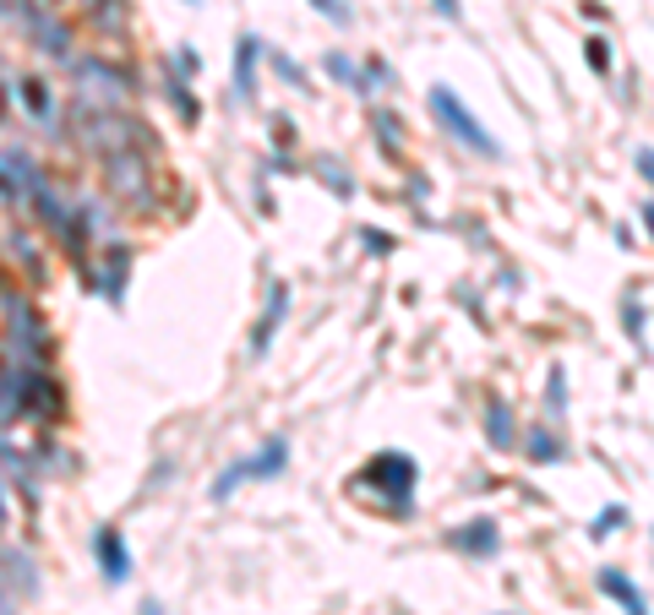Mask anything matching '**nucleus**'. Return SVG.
Here are the masks:
<instances>
[{"label":"nucleus","instance_id":"f257e3e1","mask_svg":"<svg viewBox=\"0 0 654 615\" xmlns=\"http://www.w3.org/2000/svg\"><path fill=\"white\" fill-rule=\"evenodd\" d=\"M0 310H6V355H0V360L17 370L50 366V360H55V338H50L39 306H33L28 295H17V289H0Z\"/></svg>","mask_w":654,"mask_h":615},{"label":"nucleus","instance_id":"f03ea898","mask_svg":"<svg viewBox=\"0 0 654 615\" xmlns=\"http://www.w3.org/2000/svg\"><path fill=\"white\" fill-rule=\"evenodd\" d=\"M71 136H76V147L93 153L99 164L115 158V153H131V147H147V125L131 121L126 110H82V121H76Z\"/></svg>","mask_w":654,"mask_h":615},{"label":"nucleus","instance_id":"7ed1b4c3","mask_svg":"<svg viewBox=\"0 0 654 615\" xmlns=\"http://www.w3.org/2000/svg\"><path fill=\"white\" fill-rule=\"evenodd\" d=\"M131 76L121 65L99 61V55H76L71 61V99L76 110H126L131 104Z\"/></svg>","mask_w":654,"mask_h":615},{"label":"nucleus","instance_id":"20e7f679","mask_svg":"<svg viewBox=\"0 0 654 615\" xmlns=\"http://www.w3.org/2000/svg\"><path fill=\"white\" fill-rule=\"evenodd\" d=\"M426 99H431V115H437V125H442V131H448L453 142H463V147H469V153H480V158H502V142H497V136H491L486 125L474 121V110H469V104L458 99L448 82H437V88H431Z\"/></svg>","mask_w":654,"mask_h":615},{"label":"nucleus","instance_id":"39448f33","mask_svg":"<svg viewBox=\"0 0 654 615\" xmlns=\"http://www.w3.org/2000/svg\"><path fill=\"white\" fill-rule=\"evenodd\" d=\"M284 469H289V441H284V435H267L252 458L229 463V469L213 480V501H229V495L241 491V485H252V480H278Z\"/></svg>","mask_w":654,"mask_h":615},{"label":"nucleus","instance_id":"423d86ee","mask_svg":"<svg viewBox=\"0 0 654 615\" xmlns=\"http://www.w3.org/2000/svg\"><path fill=\"white\" fill-rule=\"evenodd\" d=\"M360 480L377 495H388L392 512H403V506L415 501V485H420V463H415L409 452H377V458L360 469Z\"/></svg>","mask_w":654,"mask_h":615},{"label":"nucleus","instance_id":"0eeeda50","mask_svg":"<svg viewBox=\"0 0 654 615\" xmlns=\"http://www.w3.org/2000/svg\"><path fill=\"white\" fill-rule=\"evenodd\" d=\"M17 392H22V420H44V426H55L65 414V387L44 370H17Z\"/></svg>","mask_w":654,"mask_h":615},{"label":"nucleus","instance_id":"6e6552de","mask_svg":"<svg viewBox=\"0 0 654 615\" xmlns=\"http://www.w3.org/2000/svg\"><path fill=\"white\" fill-rule=\"evenodd\" d=\"M104 185L131 202V207H147L153 202V175H147V153L142 147H131V153H115V158H104Z\"/></svg>","mask_w":654,"mask_h":615},{"label":"nucleus","instance_id":"1a4fd4ad","mask_svg":"<svg viewBox=\"0 0 654 615\" xmlns=\"http://www.w3.org/2000/svg\"><path fill=\"white\" fill-rule=\"evenodd\" d=\"M22 28H28V39L50 55V61H76V33H71V22L65 17H55L50 6H33L28 17H22Z\"/></svg>","mask_w":654,"mask_h":615},{"label":"nucleus","instance_id":"9d476101","mask_svg":"<svg viewBox=\"0 0 654 615\" xmlns=\"http://www.w3.org/2000/svg\"><path fill=\"white\" fill-rule=\"evenodd\" d=\"M44 185V170H39V158L28 153V147H0V191L11 196V202H28L33 191Z\"/></svg>","mask_w":654,"mask_h":615},{"label":"nucleus","instance_id":"9b49d317","mask_svg":"<svg viewBox=\"0 0 654 615\" xmlns=\"http://www.w3.org/2000/svg\"><path fill=\"white\" fill-rule=\"evenodd\" d=\"M93 555H99V572H104V583H110V588H121V583L131 577L126 534H121L115 523H99V529H93Z\"/></svg>","mask_w":654,"mask_h":615},{"label":"nucleus","instance_id":"f8f14e48","mask_svg":"<svg viewBox=\"0 0 654 615\" xmlns=\"http://www.w3.org/2000/svg\"><path fill=\"white\" fill-rule=\"evenodd\" d=\"M289 316V284L284 278H273L267 284V306H262L257 327H252V360H262L267 349H273V332H278V321Z\"/></svg>","mask_w":654,"mask_h":615},{"label":"nucleus","instance_id":"ddd939ff","mask_svg":"<svg viewBox=\"0 0 654 615\" xmlns=\"http://www.w3.org/2000/svg\"><path fill=\"white\" fill-rule=\"evenodd\" d=\"M267 55L257 33H241L235 39V104H257V65Z\"/></svg>","mask_w":654,"mask_h":615},{"label":"nucleus","instance_id":"4468645a","mask_svg":"<svg viewBox=\"0 0 654 615\" xmlns=\"http://www.w3.org/2000/svg\"><path fill=\"white\" fill-rule=\"evenodd\" d=\"M448 545H453L458 555H480V561H486V555L502 551V529H497L491 517H469L463 529H453V534H448Z\"/></svg>","mask_w":654,"mask_h":615},{"label":"nucleus","instance_id":"2eb2a0df","mask_svg":"<svg viewBox=\"0 0 654 615\" xmlns=\"http://www.w3.org/2000/svg\"><path fill=\"white\" fill-rule=\"evenodd\" d=\"M11 99L33 115V121L44 125V131H55V93H50V82L44 76H17L11 82Z\"/></svg>","mask_w":654,"mask_h":615},{"label":"nucleus","instance_id":"dca6fc26","mask_svg":"<svg viewBox=\"0 0 654 615\" xmlns=\"http://www.w3.org/2000/svg\"><path fill=\"white\" fill-rule=\"evenodd\" d=\"M600 588H605V594H611V599H616V605H622L627 615H650V605H644V588H638L627 572L605 566V572H600Z\"/></svg>","mask_w":654,"mask_h":615},{"label":"nucleus","instance_id":"f3484780","mask_svg":"<svg viewBox=\"0 0 654 615\" xmlns=\"http://www.w3.org/2000/svg\"><path fill=\"white\" fill-rule=\"evenodd\" d=\"M164 99L175 104V115H181L186 125L202 121V104H196V93H192V76H181L175 65H170V76H164Z\"/></svg>","mask_w":654,"mask_h":615},{"label":"nucleus","instance_id":"a211bd4d","mask_svg":"<svg viewBox=\"0 0 654 615\" xmlns=\"http://www.w3.org/2000/svg\"><path fill=\"white\" fill-rule=\"evenodd\" d=\"M126 273H131V250L126 246L104 250V300H110V306L126 300Z\"/></svg>","mask_w":654,"mask_h":615},{"label":"nucleus","instance_id":"6ab92c4d","mask_svg":"<svg viewBox=\"0 0 654 615\" xmlns=\"http://www.w3.org/2000/svg\"><path fill=\"white\" fill-rule=\"evenodd\" d=\"M0 561H6V583L11 588H22V594H39V572H33V555L28 551H0Z\"/></svg>","mask_w":654,"mask_h":615},{"label":"nucleus","instance_id":"aec40b11","mask_svg":"<svg viewBox=\"0 0 654 615\" xmlns=\"http://www.w3.org/2000/svg\"><path fill=\"white\" fill-rule=\"evenodd\" d=\"M486 441L491 447H513L519 441V420H513L508 403H486Z\"/></svg>","mask_w":654,"mask_h":615},{"label":"nucleus","instance_id":"412c9836","mask_svg":"<svg viewBox=\"0 0 654 615\" xmlns=\"http://www.w3.org/2000/svg\"><path fill=\"white\" fill-rule=\"evenodd\" d=\"M6 250L17 256V267H28L33 278H44V256H39V240H33V235H28L22 224H17V229L6 235Z\"/></svg>","mask_w":654,"mask_h":615},{"label":"nucleus","instance_id":"4be33fe9","mask_svg":"<svg viewBox=\"0 0 654 615\" xmlns=\"http://www.w3.org/2000/svg\"><path fill=\"white\" fill-rule=\"evenodd\" d=\"M76 213H82V224H88V235H99V240H115V213H110V207H104L99 196H88V202H82Z\"/></svg>","mask_w":654,"mask_h":615},{"label":"nucleus","instance_id":"5701e85b","mask_svg":"<svg viewBox=\"0 0 654 615\" xmlns=\"http://www.w3.org/2000/svg\"><path fill=\"white\" fill-rule=\"evenodd\" d=\"M327 76H338V82H344V88H355V93H371L366 65H355L349 55H327Z\"/></svg>","mask_w":654,"mask_h":615},{"label":"nucleus","instance_id":"b1692460","mask_svg":"<svg viewBox=\"0 0 654 615\" xmlns=\"http://www.w3.org/2000/svg\"><path fill=\"white\" fill-rule=\"evenodd\" d=\"M267 65H273V71H278V76H284L289 88H300V93H317V88H311V76H306V65L295 61V55H284V50H273V55H267Z\"/></svg>","mask_w":654,"mask_h":615},{"label":"nucleus","instance_id":"393cba45","mask_svg":"<svg viewBox=\"0 0 654 615\" xmlns=\"http://www.w3.org/2000/svg\"><path fill=\"white\" fill-rule=\"evenodd\" d=\"M126 22H131L126 0H104V6H93V28H99V33H126Z\"/></svg>","mask_w":654,"mask_h":615},{"label":"nucleus","instance_id":"a878e982","mask_svg":"<svg viewBox=\"0 0 654 615\" xmlns=\"http://www.w3.org/2000/svg\"><path fill=\"white\" fill-rule=\"evenodd\" d=\"M317 175H323V185H333V196H355V181H349V170L338 164V158H317Z\"/></svg>","mask_w":654,"mask_h":615},{"label":"nucleus","instance_id":"bb28decb","mask_svg":"<svg viewBox=\"0 0 654 615\" xmlns=\"http://www.w3.org/2000/svg\"><path fill=\"white\" fill-rule=\"evenodd\" d=\"M622 523H627V506H616V501H611V506H600V517L589 523V540H611Z\"/></svg>","mask_w":654,"mask_h":615},{"label":"nucleus","instance_id":"cd10ccee","mask_svg":"<svg viewBox=\"0 0 654 615\" xmlns=\"http://www.w3.org/2000/svg\"><path fill=\"white\" fill-rule=\"evenodd\" d=\"M529 458H534V463H556V458H562V441H556V431H545V426H540V431H529Z\"/></svg>","mask_w":654,"mask_h":615},{"label":"nucleus","instance_id":"c85d7f7f","mask_svg":"<svg viewBox=\"0 0 654 615\" xmlns=\"http://www.w3.org/2000/svg\"><path fill=\"white\" fill-rule=\"evenodd\" d=\"M311 11H323L333 28H349V22H355V11H349L344 0H311Z\"/></svg>","mask_w":654,"mask_h":615},{"label":"nucleus","instance_id":"c756f323","mask_svg":"<svg viewBox=\"0 0 654 615\" xmlns=\"http://www.w3.org/2000/svg\"><path fill=\"white\" fill-rule=\"evenodd\" d=\"M622 327L633 332V344H644V306H638V300H627V306H622Z\"/></svg>","mask_w":654,"mask_h":615},{"label":"nucleus","instance_id":"7c9ffc66","mask_svg":"<svg viewBox=\"0 0 654 615\" xmlns=\"http://www.w3.org/2000/svg\"><path fill=\"white\" fill-rule=\"evenodd\" d=\"M170 65H175L181 76H202V55H196V50H186V44H181V50L170 55Z\"/></svg>","mask_w":654,"mask_h":615},{"label":"nucleus","instance_id":"2f4dec72","mask_svg":"<svg viewBox=\"0 0 654 615\" xmlns=\"http://www.w3.org/2000/svg\"><path fill=\"white\" fill-rule=\"evenodd\" d=\"M584 61L594 65V71H611V50H605V39H589V44H584Z\"/></svg>","mask_w":654,"mask_h":615},{"label":"nucleus","instance_id":"473e14b6","mask_svg":"<svg viewBox=\"0 0 654 615\" xmlns=\"http://www.w3.org/2000/svg\"><path fill=\"white\" fill-rule=\"evenodd\" d=\"M377 131H382V147L398 153V121H392V115H377Z\"/></svg>","mask_w":654,"mask_h":615},{"label":"nucleus","instance_id":"72a5a7b5","mask_svg":"<svg viewBox=\"0 0 654 615\" xmlns=\"http://www.w3.org/2000/svg\"><path fill=\"white\" fill-rule=\"evenodd\" d=\"M273 142H278V147H289V142H295V121H284V115H278V121H273Z\"/></svg>","mask_w":654,"mask_h":615},{"label":"nucleus","instance_id":"f704fd0d","mask_svg":"<svg viewBox=\"0 0 654 615\" xmlns=\"http://www.w3.org/2000/svg\"><path fill=\"white\" fill-rule=\"evenodd\" d=\"M28 11H33V0H0V17H17L22 22Z\"/></svg>","mask_w":654,"mask_h":615},{"label":"nucleus","instance_id":"c9c22d12","mask_svg":"<svg viewBox=\"0 0 654 615\" xmlns=\"http://www.w3.org/2000/svg\"><path fill=\"white\" fill-rule=\"evenodd\" d=\"M638 170H644V181L654 185V147H638Z\"/></svg>","mask_w":654,"mask_h":615},{"label":"nucleus","instance_id":"e433bc0d","mask_svg":"<svg viewBox=\"0 0 654 615\" xmlns=\"http://www.w3.org/2000/svg\"><path fill=\"white\" fill-rule=\"evenodd\" d=\"M562 403H568V398H562V370H556V376H551V409L562 414Z\"/></svg>","mask_w":654,"mask_h":615},{"label":"nucleus","instance_id":"4c0bfd02","mask_svg":"<svg viewBox=\"0 0 654 615\" xmlns=\"http://www.w3.org/2000/svg\"><path fill=\"white\" fill-rule=\"evenodd\" d=\"M0 615H17V605H11V583L0 588Z\"/></svg>","mask_w":654,"mask_h":615},{"label":"nucleus","instance_id":"58836bf2","mask_svg":"<svg viewBox=\"0 0 654 615\" xmlns=\"http://www.w3.org/2000/svg\"><path fill=\"white\" fill-rule=\"evenodd\" d=\"M437 11H442L448 22H458V0H437Z\"/></svg>","mask_w":654,"mask_h":615},{"label":"nucleus","instance_id":"ea45409f","mask_svg":"<svg viewBox=\"0 0 654 615\" xmlns=\"http://www.w3.org/2000/svg\"><path fill=\"white\" fill-rule=\"evenodd\" d=\"M6 523H11V506H6V495H0V529H6Z\"/></svg>","mask_w":654,"mask_h":615},{"label":"nucleus","instance_id":"a19ab883","mask_svg":"<svg viewBox=\"0 0 654 615\" xmlns=\"http://www.w3.org/2000/svg\"><path fill=\"white\" fill-rule=\"evenodd\" d=\"M142 615H164V605H153V599H147V605H142Z\"/></svg>","mask_w":654,"mask_h":615},{"label":"nucleus","instance_id":"79ce46f5","mask_svg":"<svg viewBox=\"0 0 654 615\" xmlns=\"http://www.w3.org/2000/svg\"><path fill=\"white\" fill-rule=\"evenodd\" d=\"M644 224H650V235H654V202H650V207H644Z\"/></svg>","mask_w":654,"mask_h":615},{"label":"nucleus","instance_id":"37998d69","mask_svg":"<svg viewBox=\"0 0 654 615\" xmlns=\"http://www.w3.org/2000/svg\"><path fill=\"white\" fill-rule=\"evenodd\" d=\"M71 6H88V11H93V6H104V0H71Z\"/></svg>","mask_w":654,"mask_h":615},{"label":"nucleus","instance_id":"c03bdc74","mask_svg":"<svg viewBox=\"0 0 654 615\" xmlns=\"http://www.w3.org/2000/svg\"><path fill=\"white\" fill-rule=\"evenodd\" d=\"M186 6H202V0H186Z\"/></svg>","mask_w":654,"mask_h":615}]
</instances>
